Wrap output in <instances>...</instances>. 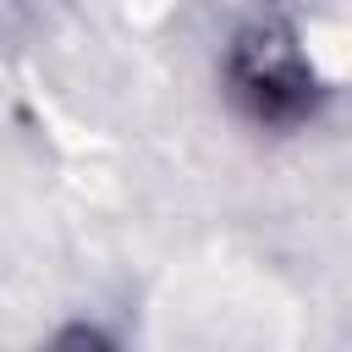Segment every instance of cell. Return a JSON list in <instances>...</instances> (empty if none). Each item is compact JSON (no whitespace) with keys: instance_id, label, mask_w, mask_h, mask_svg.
<instances>
[{"instance_id":"cell-1","label":"cell","mask_w":352,"mask_h":352,"mask_svg":"<svg viewBox=\"0 0 352 352\" xmlns=\"http://www.w3.org/2000/svg\"><path fill=\"white\" fill-rule=\"evenodd\" d=\"M236 88L253 99L258 116H292L302 104L308 77L280 33H248L236 50Z\"/></svg>"},{"instance_id":"cell-2","label":"cell","mask_w":352,"mask_h":352,"mask_svg":"<svg viewBox=\"0 0 352 352\" xmlns=\"http://www.w3.org/2000/svg\"><path fill=\"white\" fill-rule=\"evenodd\" d=\"M50 352H110V346H104V336H99V330H66Z\"/></svg>"}]
</instances>
